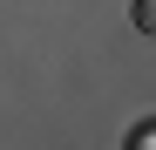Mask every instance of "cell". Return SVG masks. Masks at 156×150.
I'll list each match as a JSON object with an SVG mask.
<instances>
[{
  "instance_id": "cell-1",
  "label": "cell",
  "mask_w": 156,
  "mask_h": 150,
  "mask_svg": "<svg viewBox=\"0 0 156 150\" xmlns=\"http://www.w3.org/2000/svg\"><path fill=\"white\" fill-rule=\"evenodd\" d=\"M129 21H136V28L156 41V0H136V7H129Z\"/></svg>"
},
{
  "instance_id": "cell-2",
  "label": "cell",
  "mask_w": 156,
  "mask_h": 150,
  "mask_svg": "<svg viewBox=\"0 0 156 150\" xmlns=\"http://www.w3.org/2000/svg\"><path fill=\"white\" fill-rule=\"evenodd\" d=\"M129 143H136V150H156V123H143V130L129 137Z\"/></svg>"
}]
</instances>
